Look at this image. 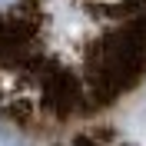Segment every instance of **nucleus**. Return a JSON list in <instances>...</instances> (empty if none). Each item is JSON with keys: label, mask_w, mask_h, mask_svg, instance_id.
<instances>
[{"label": "nucleus", "mask_w": 146, "mask_h": 146, "mask_svg": "<svg viewBox=\"0 0 146 146\" xmlns=\"http://www.w3.org/2000/svg\"><path fill=\"white\" fill-rule=\"evenodd\" d=\"M20 0H0V13H3V10H10V7H17Z\"/></svg>", "instance_id": "nucleus-1"}]
</instances>
